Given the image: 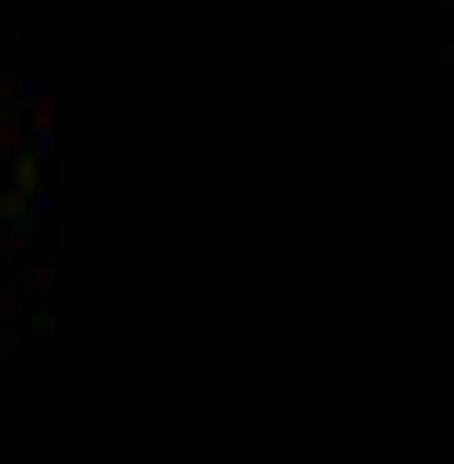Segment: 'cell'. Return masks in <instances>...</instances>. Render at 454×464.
Returning <instances> with one entry per match:
<instances>
[]
</instances>
